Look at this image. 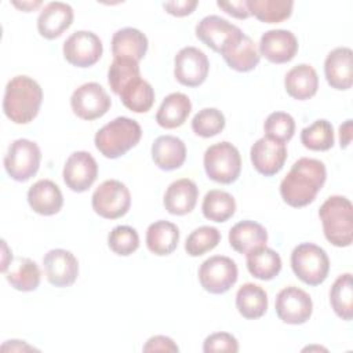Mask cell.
Instances as JSON below:
<instances>
[{"label": "cell", "instance_id": "1", "mask_svg": "<svg viewBox=\"0 0 353 353\" xmlns=\"http://www.w3.org/2000/svg\"><path fill=\"white\" fill-rule=\"evenodd\" d=\"M327 179L323 161L310 157L298 159L280 183V194L284 203L299 208L310 204Z\"/></svg>", "mask_w": 353, "mask_h": 353}, {"label": "cell", "instance_id": "2", "mask_svg": "<svg viewBox=\"0 0 353 353\" xmlns=\"http://www.w3.org/2000/svg\"><path fill=\"white\" fill-rule=\"evenodd\" d=\"M43 101L40 84L29 76L12 77L4 91L3 112L15 124H28L39 113Z\"/></svg>", "mask_w": 353, "mask_h": 353}, {"label": "cell", "instance_id": "3", "mask_svg": "<svg viewBox=\"0 0 353 353\" xmlns=\"http://www.w3.org/2000/svg\"><path fill=\"white\" fill-rule=\"evenodd\" d=\"M325 239L335 247H349L353 241V205L345 196L328 197L319 210Z\"/></svg>", "mask_w": 353, "mask_h": 353}, {"label": "cell", "instance_id": "4", "mask_svg": "<svg viewBox=\"0 0 353 353\" xmlns=\"http://www.w3.org/2000/svg\"><path fill=\"white\" fill-rule=\"evenodd\" d=\"M142 137L138 121L130 117H116L98 130L94 138L95 148L108 159H117L137 146Z\"/></svg>", "mask_w": 353, "mask_h": 353}, {"label": "cell", "instance_id": "5", "mask_svg": "<svg viewBox=\"0 0 353 353\" xmlns=\"http://www.w3.org/2000/svg\"><path fill=\"white\" fill-rule=\"evenodd\" d=\"M291 268L305 284L319 285L328 276L330 259L321 247L313 243H302L292 250Z\"/></svg>", "mask_w": 353, "mask_h": 353}, {"label": "cell", "instance_id": "6", "mask_svg": "<svg viewBox=\"0 0 353 353\" xmlns=\"http://www.w3.org/2000/svg\"><path fill=\"white\" fill-rule=\"evenodd\" d=\"M203 161L207 176L218 183L229 185L240 176V152L230 142L223 141L207 148Z\"/></svg>", "mask_w": 353, "mask_h": 353}, {"label": "cell", "instance_id": "7", "mask_svg": "<svg viewBox=\"0 0 353 353\" xmlns=\"http://www.w3.org/2000/svg\"><path fill=\"white\" fill-rule=\"evenodd\" d=\"M40 160L41 152L37 143L19 138L8 146L4 157V168L14 181L26 182L39 171Z\"/></svg>", "mask_w": 353, "mask_h": 353}, {"label": "cell", "instance_id": "8", "mask_svg": "<svg viewBox=\"0 0 353 353\" xmlns=\"http://www.w3.org/2000/svg\"><path fill=\"white\" fill-rule=\"evenodd\" d=\"M92 210L102 218L117 219L125 215L131 205V194L128 188L117 181H103L92 193Z\"/></svg>", "mask_w": 353, "mask_h": 353}, {"label": "cell", "instance_id": "9", "mask_svg": "<svg viewBox=\"0 0 353 353\" xmlns=\"http://www.w3.org/2000/svg\"><path fill=\"white\" fill-rule=\"evenodd\" d=\"M237 276L236 262L223 255L210 256L199 268V281L210 294H225L234 285Z\"/></svg>", "mask_w": 353, "mask_h": 353}, {"label": "cell", "instance_id": "10", "mask_svg": "<svg viewBox=\"0 0 353 353\" xmlns=\"http://www.w3.org/2000/svg\"><path fill=\"white\" fill-rule=\"evenodd\" d=\"M65 59L77 68H88L99 61L103 52L101 39L90 30H77L63 43Z\"/></svg>", "mask_w": 353, "mask_h": 353}, {"label": "cell", "instance_id": "11", "mask_svg": "<svg viewBox=\"0 0 353 353\" xmlns=\"http://www.w3.org/2000/svg\"><path fill=\"white\" fill-rule=\"evenodd\" d=\"M112 102L103 87L95 81L81 84L70 97L73 113L83 120H95L102 117Z\"/></svg>", "mask_w": 353, "mask_h": 353}, {"label": "cell", "instance_id": "12", "mask_svg": "<svg viewBox=\"0 0 353 353\" xmlns=\"http://www.w3.org/2000/svg\"><path fill=\"white\" fill-rule=\"evenodd\" d=\"M274 309L277 317L283 323L298 325L306 323L310 319L313 312V302L306 291L295 285H290L277 294Z\"/></svg>", "mask_w": 353, "mask_h": 353}, {"label": "cell", "instance_id": "13", "mask_svg": "<svg viewBox=\"0 0 353 353\" xmlns=\"http://www.w3.org/2000/svg\"><path fill=\"white\" fill-rule=\"evenodd\" d=\"M208 70L207 55L196 47H183L174 58V76L182 85L199 87L205 81Z\"/></svg>", "mask_w": 353, "mask_h": 353}, {"label": "cell", "instance_id": "14", "mask_svg": "<svg viewBox=\"0 0 353 353\" xmlns=\"http://www.w3.org/2000/svg\"><path fill=\"white\" fill-rule=\"evenodd\" d=\"M63 181L66 186L77 193L91 188L98 176V164L91 153L79 150L73 152L63 165Z\"/></svg>", "mask_w": 353, "mask_h": 353}, {"label": "cell", "instance_id": "15", "mask_svg": "<svg viewBox=\"0 0 353 353\" xmlns=\"http://www.w3.org/2000/svg\"><path fill=\"white\" fill-rule=\"evenodd\" d=\"M43 266L48 283L59 288L72 285L79 276L76 256L63 248L50 250L43 258Z\"/></svg>", "mask_w": 353, "mask_h": 353}, {"label": "cell", "instance_id": "16", "mask_svg": "<svg viewBox=\"0 0 353 353\" xmlns=\"http://www.w3.org/2000/svg\"><path fill=\"white\" fill-rule=\"evenodd\" d=\"M259 54L272 63L290 62L298 52L295 34L285 29H270L261 36Z\"/></svg>", "mask_w": 353, "mask_h": 353}, {"label": "cell", "instance_id": "17", "mask_svg": "<svg viewBox=\"0 0 353 353\" xmlns=\"http://www.w3.org/2000/svg\"><path fill=\"white\" fill-rule=\"evenodd\" d=\"M250 157L254 168L259 174L272 176L284 167L287 160V148L285 143H280L263 137L251 146Z\"/></svg>", "mask_w": 353, "mask_h": 353}, {"label": "cell", "instance_id": "18", "mask_svg": "<svg viewBox=\"0 0 353 353\" xmlns=\"http://www.w3.org/2000/svg\"><path fill=\"white\" fill-rule=\"evenodd\" d=\"M228 66L237 72H250L259 63L261 54L255 41L243 33H237L219 52Z\"/></svg>", "mask_w": 353, "mask_h": 353}, {"label": "cell", "instance_id": "19", "mask_svg": "<svg viewBox=\"0 0 353 353\" xmlns=\"http://www.w3.org/2000/svg\"><path fill=\"white\" fill-rule=\"evenodd\" d=\"M241 29L219 15H207L196 26V36L205 46L216 52L237 34Z\"/></svg>", "mask_w": 353, "mask_h": 353}, {"label": "cell", "instance_id": "20", "mask_svg": "<svg viewBox=\"0 0 353 353\" xmlns=\"http://www.w3.org/2000/svg\"><path fill=\"white\" fill-rule=\"evenodd\" d=\"M327 83L335 90H349L353 84V52L349 47H336L325 58Z\"/></svg>", "mask_w": 353, "mask_h": 353}, {"label": "cell", "instance_id": "21", "mask_svg": "<svg viewBox=\"0 0 353 353\" xmlns=\"http://www.w3.org/2000/svg\"><path fill=\"white\" fill-rule=\"evenodd\" d=\"M73 22V8L62 1L44 6L37 18L39 33L48 40L59 37Z\"/></svg>", "mask_w": 353, "mask_h": 353}, {"label": "cell", "instance_id": "22", "mask_svg": "<svg viewBox=\"0 0 353 353\" xmlns=\"http://www.w3.org/2000/svg\"><path fill=\"white\" fill-rule=\"evenodd\" d=\"M28 203L34 212L50 216L61 211L63 205V196L55 182L50 179H40L29 188Z\"/></svg>", "mask_w": 353, "mask_h": 353}, {"label": "cell", "instance_id": "23", "mask_svg": "<svg viewBox=\"0 0 353 353\" xmlns=\"http://www.w3.org/2000/svg\"><path fill=\"white\" fill-rule=\"evenodd\" d=\"M199 197L197 185L189 178H181L170 183L164 193V207L172 215H186L193 211Z\"/></svg>", "mask_w": 353, "mask_h": 353}, {"label": "cell", "instance_id": "24", "mask_svg": "<svg viewBox=\"0 0 353 353\" xmlns=\"http://www.w3.org/2000/svg\"><path fill=\"white\" fill-rule=\"evenodd\" d=\"M152 159L164 171L176 170L185 163L186 146L178 137L160 135L152 145Z\"/></svg>", "mask_w": 353, "mask_h": 353}, {"label": "cell", "instance_id": "25", "mask_svg": "<svg viewBox=\"0 0 353 353\" xmlns=\"http://www.w3.org/2000/svg\"><path fill=\"white\" fill-rule=\"evenodd\" d=\"M266 229L255 221H240L229 230V244L240 254H248L255 248L263 247L266 245Z\"/></svg>", "mask_w": 353, "mask_h": 353}, {"label": "cell", "instance_id": "26", "mask_svg": "<svg viewBox=\"0 0 353 353\" xmlns=\"http://www.w3.org/2000/svg\"><path fill=\"white\" fill-rule=\"evenodd\" d=\"M284 87L287 94L298 101L312 98L319 88V77L313 66L299 63L291 68L284 77Z\"/></svg>", "mask_w": 353, "mask_h": 353}, {"label": "cell", "instance_id": "27", "mask_svg": "<svg viewBox=\"0 0 353 353\" xmlns=\"http://www.w3.org/2000/svg\"><path fill=\"white\" fill-rule=\"evenodd\" d=\"M148 51V37L135 28H123L113 33L112 52L114 58H130L139 62Z\"/></svg>", "mask_w": 353, "mask_h": 353}, {"label": "cell", "instance_id": "28", "mask_svg": "<svg viewBox=\"0 0 353 353\" xmlns=\"http://www.w3.org/2000/svg\"><path fill=\"white\" fill-rule=\"evenodd\" d=\"M179 241V229L168 221H156L148 226L146 247L159 256L170 255L175 251Z\"/></svg>", "mask_w": 353, "mask_h": 353}, {"label": "cell", "instance_id": "29", "mask_svg": "<svg viewBox=\"0 0 353 353\" xmlns=\"http://www.w3.org/2000/svg\"><path fill=\"white\" fill-rule=\"evenodd\" d=\"M190 110L192 102L188 95L182 92H171L163 99L156 113V121L163 128H176L186 121Z\"/></svg>", "mask_w": 353, "mask_h": 353}, {"label": "cell", "instance_id": "30", "mask_svg": "<svg viewBox=\"0 0 353 353\" xmlns=\"http://www.w3.org/2000/svg\"><path fill=\"white\" fill-rule=\"evenodd\" d=\"M7 281L18 291H34L40 284V269L30 258H12L4 272Z\"/></svg>", "mask_w": 353, "mask_h": 353}, {"label": "cell", "instance_id": "31", "mask_svg": "<svg viewBox=\"0 0 353 353\" xmlns=\"http://www.w3.org/2000/svg\"><path fill=\"white\" fill-rule=\"evenodd\" d=\"M236 307L244 319H259L268 310V295L262 287L245 283L236 294Z\"/></svg>", "mask_w": 353, "mask_h": 353}, {"label": "cell", "instance_id": "32", "mask_svg": "<svg viewBox=\"0 0 353 353\" xmlns=\"http://www.w3.org/2000/svg\"><path fill=\"white\" fill-rule=\"evenodd\" d=\"M247 255V269L258 280H272L281 270V258L280 255L263 245L250 251Z\"/></svg>", "mask_w": 353, "mask_h": 353}, {"label": "cell", "instance_id": "33", "mask_svg": "<svg viewBox=\"0 0 353 353\" xmlns=\"http://www.w3.org/2000/svg\"><path fill=\"white\" fill-rule=\"evenodd\" d=\"M123 105L135 113H146L154 102V90L149 81L138 77L120 92Z\"/></svg>", "mask_w": 353, "mask_h": 353}, {"label": "cell", "instance_id": "34", "mask_svg": "<svg viewBox=\"0 0 353 353\" xmlns=\"http://www.w3.org/2000/svg\"><path fill=\"white\" fill-rule=\"evenodd\" d=\"M203 215L212 222H226L236 211L233 196L225 190L212 189L205 193L201 204Z\"/></svg>", "mask_w": 353, "mask_h": 353}, {"label": "cell", "instance_id": "35", "mask_svg": "<svg viewBox=\"0 0 353 353\" xmlns=\"http://www.w3.org/2000/svg\"><path fill=\"white\" fill-rule=\"evenodd\" d=\"M248 10L261 22L279 23L288 19L292 14L294 1L291 0H247Z\"/></svg>", "mask_w": 353, "mask_h": 353}, {"label": "cell", "instance_id": "36", "mask_svg": "<svg viewBox=\"0 0 353 353\" xmlns=\"http://www.w3.org/2000/svg\"><path fill=\"white\" fill-rule=\"evenodd\" d=\"M330 303L335 314L342 320H352L353 316V284L352 274L338 276L330 290Z\"/></svg>", "mask_w": 353, "mask_h": 353}, {"label": "cell", "instance_id": "37", "mask_svg": "<svg viewBox=\"0 0 353 353\" xmlns=\"http://www.w3.org/2000/svg\"><path fill=\"white\" fill-rule=\"evenodd\" d=\"M334 128L325 119H319L301 131V142L306 149L325 152L334 146Z\"/></svg>", "mask_w": 353, "mask_h": 353}, {"label": "cell", "instance_id": "38", "mask_svg": "<svg viewBox=\"0 0 353 353\" xmlns=\"http://www.w3.org/2000/svg\"><path fill=\"white\" fill-rule=\"evenodd\" d=\"M138 77H141V70L137 61L130 58H113L108 70V83L114 94L120 95L123 88Z\"/></svg>", "mask_w": 353, "mask_h": 353}, {"label": "cell", "instance_id": "39", "mask_svg": "<svg viewBox=\"0 0 353 353\" xmlns=\"http://www.w3.org/2000/svg\"><path fill=\"white\" fill-rule=\"evenodd\" d=\"M221 241V233L214 226H200L194 229L185 241V250L190 256H200L214 250Z\"/></svg>", "mask_w": 353, "mask_h": 353}, {"label": "cell", "instance_id": "40", "mask_svg": "<svg viewBox=\"0 0 353 353\" xmlns=\"http://www.w3.org/2000/svg\"><path fill=\"white\" fill-rule=\"evenodd\" d=\"M225 116L215 108H204L199 110L192 120V130L196 135L211 138L225 128Z\"/></svg>", "mask_w": 353, "mask_h": 353}, {"label": "cell", "instance_id": "41", "mask_svg": "<svg viewBox=\"0 0 353 353\" xmlns=\"http://www.w3.org/2000/svg\"><path fill=\"white\" fill-rule=\"evenodd\" d=\"M265 137L272 141L287 143L295 132L294 117L285 112H273L270 113L263 124Z\"/></svg>", "mask_w": 353, "mask_h": 353}, {"label": "cell", "instance_id": "42", "mask_svg": "<svg viewBox=\"0 0 353 353\" xmlns=\"http://www.w3.org/2000/svg\"><path fill=\"white\" fill-rule=\"evenodd\" d=\"M109 248L121 256H128L139 247L138 232L127 225H119L112 229L108 236Z\"/></svg>", "mask_w": 353, "mask_h": 353}, {"label": "cell", "instance_id": "43", "mask_svg": "<svg viewBox=\"0 0 353 353\" xmlns=\"http://www.w3.org/2000/svg\"><path fill=\"white\" fill-rule=\"evenodd\" d=\"M204 353H214V352H239V342L237 339L229 332H215L208 335L203 343Z\"/></svg>", "mask_w": 353, "mask_h": 353}, {"label": "cell", "instance_id": "44", "mask_svg": "<svg viewBox=\"0 0 353 353\" xmlns=\"http://www.w3.org/2000/svg\"><path fill=\"white\" fill-rule=\"evenodd\" d=\"M176 343L164 335H154L143 345V352H178Z\"/></svg>", "mask_w": 353, "mask_h": 353}, {"label": "cell", "instance_id": "45", "mask_svg": "<svg viewBox=\"0 0 353 353\" xmlns=\"http://www.w3.org/2000/svg\"><path fill=\"white\" fill-rule=\"evenodd\" d=\"M199 6L197 0H176L163 3V8L174 17H186L194 11Z\"/></svg>", "mask_w": 353, "mask_h": 353}, {"label": "cell", "instance_id": "46", "mask_svg": "<svg viewBox=\"0 0 353 353\" xmlns=\"http://www.w3.org/2000/svg\"><path fill=\"white\" fill-rule=\"evenodd\" d=\"M216 6L222 8L225 12L229 15L239 18V19H245L251 15L247 0H239V1H216Z\"/></svg>", "mask_w": 353, "mask_h": 353}, {"label": "cell", "instance_id": "47", "mask_svg": "<svg viewBox=\"0 0 353 353\" xmlns=\"http://www.w3.org/2000/svg\"><path fill=\"white\" fill-rule=\"evenodd\" d=\"M352 141V120L347 119L343 124L339 127V142L341 148H347Z\"/></svg>", "mask_w": 353, "mask_h": 353}, {"label": "cell", "instance_id": "48", "mask_svg": "<svg viewBox=\"0 0 353 353\" xmlns=\"http://www.w3.org/2000/svg\"><path fill=\"white\" fill-rule=\"evenodd\" d=\"M32 350L34 347L26 345L23 341H17V339H12V341H6V343L1 346V350Z\"/></svg>", "mask_w": 353, "mask_h": 353}, {"label": "cell", "instance_id": "49", "mask_svg": "<svg viewBox=\"0 0 353 353\" xmlns=\"http://www.w3.org/2000/svg\"><path fill=\"white\" fill-rule=\"evenodd\" d=\"M12 6H15L17 8L25 11V12H29V11H33L36 10L37 7L41 6V1L40 0H34V1H12Z\"/></svg>", "mask_w": 353, "mask_h": 353}]
</instances>
